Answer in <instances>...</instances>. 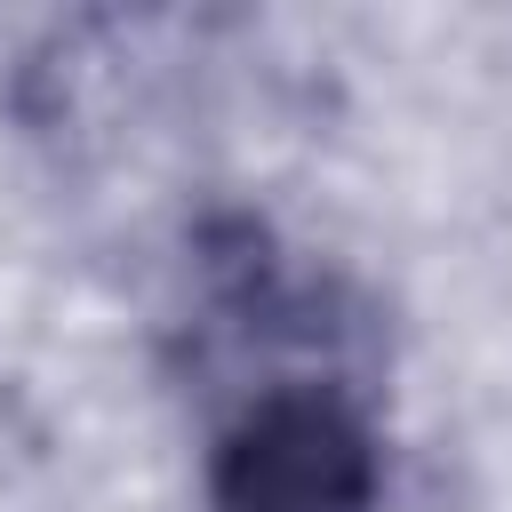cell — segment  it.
<instances>
[{
	"label": "cell",
	"mask_w": 512,
	"mask_h": 512,
	"mask_svg": "<svg viewBox=\"0 0 512 512\" xmlns=\"http://www.w3.org/2000/svg\"><path fill=\"white\" fill-rule=\"evenodd\" d=\"M208 512H384V432L352 376H256L200 456Z\"/></svg>",
	"instance_id": "1"
}]
</instances>
